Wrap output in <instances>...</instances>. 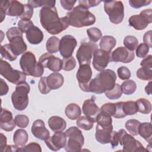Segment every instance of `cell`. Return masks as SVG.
<instances>
[{
  "instance_id": "cell-61",
  "label": "cell",
  "mask_w": 152,
  "mask_h": 152,
  "mask_svg": "<svg viewBox=\"0 0 152 152\" xmlns=\"http://www.w3.org/2000/svg\"><path fill=\"white\" fill-rule=\"evenodd\" d=\"M20 147L15 145H7L6 147V148H5L4 151H6V152H17L18 151Z\"/></svg>"
},
{
  "instance_id": "cell-9",
  "label": "cell",
  "mask_w": 152,
  "mask_h": 152,
  "mask_svg": "<svg viewBox=\"0 0 152 152\" xmlns=\"http://www.w3.org/2000/svg\"><path fill=\"white\" fill-rule=\"evenodd\" d=\"M0 73L9 82L18 84L21 82L26 81V76L23 72L14 69L7 61L1 58L0 59Z\"/></svg>"
},
{
  "instance_id": "cell-8",
  "label": "cell",
  "mask_w": 152,
  "mask_h": 152,
  "mask_svg": "<svg viewBox=\"0 0 152 152\" xmlns=\"http://www.w3.org/2000/svg\"><path fill=\"white\" fill-rule=\"evenodd\" d=\"M104 10L112 23H121L124 18V7L121 1H104Z\"/></svg>"
},
{
  "instance_id": "cell-53",
  "label": "cell",
  "mask_w": 152,
  "mask_h": 152,
  "mask_svg": "<svg viewBox=\"0 0 152 152\" xmlns=\"http://www.w3.org/2000/svg\"><path fill=\"white\" fill-rule=\"evenodd\" d=\"M151 2V0H130L129 4L134 8H139L144 6L148 5Z\"/></svg>"
},
{
  "instance_id": "cell-38",
  "label": "cell",
  "mask_w": 152,
  "mask_h": 152,
  "mask_svg": "<svg viewBox=\"0 0 152 152\" xmlns=\"http://www.w3.org/2000/svg\"><path fill=\"white\" fill-rule=\"evenodd\" d=\"M94 122L86 116H80L77 120V126L86 131L90 130L93 126Z\"/></svg>"
},
{
  "instance_id": "cell-54",
  "label": "cell",
  "mask_w": 152,
  "mask_h": 152,
  "mask_svg": "<svg viewBox=\"0 0 152 152\" xmlns=\"http://www.w3.org/2000/svg\"><path fill=\"white\" fill-rule=\"evenodd\" d=\"M101 2L100 1H92V0H81L79 1V5H83L87 8H91L93 7L97 6Z\"/></svg>"
},
{
  "instance_id": "cell-6",
  "label": "cell",
  "mask_w": 152,
  "mask_h": 152,
  "mask_svg": "<svg viewBox=\"0 0 152 152\" xmlns=\"http://www.w3.org/2000/svg\"><path fill=\"white\" fill-rule=\"evenodd\" d=\"M66 142L65 146L68 152L80 151L84 143V138L81 130L76 126H71L65 132Z\"/></svg>"
},
{
  "instance_id": "cell-3",
  "label": "cell",
  "mask_w": 152,
  "mask_h": 152,
  "mask_svg": "<svg viewBox=\"0 0 152 152\" xmlns=\"http://www.w3.org/2000/svg\"><path fill=\"white\" fill-rule=\"evenodd\" d=\"M66 17L69 25L78 28L89 26L96 22L95 16L88 8L81 5L68 12Z\"/></svg>"
},
{
  "instance_id": "cell-4",
  "label": "cell",
  "mask_w": 152,
  "mask_h": 152,
  "mask_svg": "<svg viewBox=\"0 0 152 152\" xmlns=\"http://www.w3.org/2000/svg\"><path fill=\"white\" fill-rule=\"evenodd\" d=\"M20 65L26 75L40 77L44 72V67L39 62L36 61L35 55L30 51L23 54L20 60Z\"/></svg>"
},
{
  "instance_id": "cell-18",
  "label": "cell",
  "mask_w": 152,
  "mask_h": 152,
  "mask_svg": "<svg viewBox=\"0 0 152 152\" xmlns=\"http://www.w3.org/2000/svg\"><path fill=\"white\" fill-rule=\"evenodd\" d=\"M45 141L49 149L52 151H58L61 148H64L66 145V134L62 131L55 132L52 136L49 137Z\"/></svg>"
},
{
  "instance_id": "cell-51",
  "label": "cell",
  "mask_w": 152,
  "mask_h": 152,
  "mask_svg": "<svg viewBox=\"0 0 152 152\" xmlns=\"http://www.w3.org/2000/svg\"><path fill=\"white\" fill-rule=\"evenodd\" d=\"M33 23L30 20H21L18 22V27L21 30L23 33H26L31 27H33Z\"/></svg>"
},
{
  "instance_id": "cell-34",
  "label": "cell",
  "mask_w": 152,
  "mask_h": 152,
  "mask_svg": "<svg viewBox=\"0 0 152 152\" xmlns=\"http://www.w3.org/2000/svg\"><path fill=\"white\" fill-rule=\"evenodd\" d=\"M1 55L2 58L8 59L10 61H14L17 58V56L14 53L10 43L1 45Z\"/></svg>"
},
{
  "instance_id": "cell-16",
  "label": "cell",
  "mask_w": 152,
  "mask_h": 152,
  "mask_svg": "<svg viewBox=\"0 0 152 152\" xmlns=\"http://www.w3.org/2000/svg\"><path fill=\"white\" fill-rule=\"evenodd\" d=\"M39 62L44 68H48L52 71L58 72L62 69V60L50 53H46L41 55Z\"/></svg>"
},
{
  "instance_id": "cell-14",
  "label": "cell",
  "mask_w": 152,
  "mask_h": 152,
  "mask_svg": "<svg viewBox=\"0 0 152 152\" xmlns=\"http://www.w3.org/2000/svg\"><path fill=\"white\" fill-rule=\"evenodd\" d=\"M77 45L76 39L71 35L64 36L59 42V50L64 58L72 56L74 50Z\"/></svg>"
},
{
  "instance_id": "cell-50",
  "label": "cell",
  "mask_w": 152,
  "mask_h": 152,
  "mask_svg": "<svg viewBox=\"0 0 152 152\" xmlns=\"http://www.w3.org/2000/svg\"><path fill=\"white\" fill-rule=\"evenodd\" d=\"M117 73L119 78L122 80H129L131 75L129 69L124 66L119 67L117 70Z\"/></svg>"
},
{
  "instance_id": "cell-56",
  "label": "cell",
  "mask_w": 152,
  "mask_h": 152,
  "mask_svg": "<svg viewBox=\"0 0 152 152\" xmlns=\"http://www.w3.org/2000/svg\"><path fill=\"white\" fill-rule=\"evenodd\" d=\"M77 1L74 0H61V6L66 10H72Z\"/></svg>"
},
{
  "instance_id": "cell-17",
  "label": "cell",
  "mask_w": 152,
  "mask_h": 152,
  "mask_svg": "<svg viewBox=\"0 0 152 152\" xmlns=\"http://www.w3.org/2000/svg\"><path fill=\"white\" fill-rule=\"evenodd\" d=\"M110 61V52L97 49L93 53V65L94 68L98 71L104 70Z\"/></svg>"
},
{
  "instance_id": "cell-52",
  "label": "cell",
  "mask_w": 152,
  "mask_h": 152,
  "mask_svg": "<svg viewBox=\"0 0 152 152\" xmlns=\"http://www.w3.org/2000/svg\"><path fill=\"white\" fill-rule=\"evenodd\" d=\"M33 14V8L29 4H24V10L23 14L20 17L21 20H30Z\"/></svg>"
},
{
  "instance_id": "cell-37",
  "label": "cell",
  "mask_w": 152,
  "mask_h": 152,
  "mask_svg": "<svg viewBox=\"0 0 152 152\" xmlns=\"http://www.w3.org/2000/svg\"><path fill=\"white\" fill-rule=\"evenodd\" d=\"M121 87L122 93L125 94L130 95L135 91L137 89V84L134 81L132 80H127L122 83Z\"/></svg>"
},
{
  "instance_id": "cell-5",
  "label": "cell",
  "mask_w": 152,
  "mask_h": 152,
  "mask_svg": "<svg viewBox=\"0 0 152 152\" xmlns=\"http://www.w3.org/2000/svg\"><path fill=\"white\" fill-rule=\"evenodd\" d=\"M30 90V86L26 81L17 84L15 90L11 95L12 103L16 110L21 111L27 107L28 104V94Z\"/></svg>"
},
{
  "instance_id": "cell-12",
  "label": "cell",
  "mask_w": 152,
  "mask_h": 152,
  "mask_svg": "<svg viewBox=\"0 0 152 152\" xmlns=\"http://www.w3.org/2000/svg\"><path fill=\"white\" fill-rule=\"evenodd\" d=\"M97 45L91 42H82L76 53L79 65H90L94 52L98 49Z\"/></svg>"
},
{
  "instance_id": "cell-58",
  "label": "cell",
  "mask_w": 152,
  "mask_h": 152,
  "mask_svg": "<svg viewBox=\"0 0 152 152\" xmlns=\"http://www.w3.org/2000/svg\"><path fill=\"white\" fill-rule=\"evenodd\" d=\"M8 86L5 81L1 78L0 79V95L1 96L6 95L8 92Z\"/></svg>"
},
{
  "instance_id": "cell-30",
  "label": "cell",
  "mask_w": 152,
  "mask_h": 152,
  "mask_svg": "<svg viewBox=\"0 0 152 152\" xmlns=\"http://www.w3.org/2000/svg\"><path fill=\"white\" fill-rule=\"evenodd\" d=\"M28 141V134L23 129H17L13 135V141L15 145L23 147Z\"/></svg>"
},
{
  "instance_id": "cell-40",
  "label": "cell",
  "mask_w": 152,
  "mask_h": 152,
  "mask_svg": "<svg viewBox=\"0 0 152 152\" xmlns=\"http://www.w3.org/2000/svg\"><path fill=\"white\" fill-rule=\"evenodd\" d=\"M104 93L106 96L110 100H115L120 98L122 94L121 85L116 83L112 89L105 91Z\"/></svg>"
},
{
  "instance_id": "cell-21",
  "label": "cell",
  "mask_w": 152,
  "mask_h": 152,
  "mask_svg": "<svg viewBox=\"0 0 152 152\" xmlns=\"http://www.w3.org/2000/svg\"><path fill=\"white\" fill-rule=\"evenodd\" d=\"M16 124L12 113L6 109L1 108L0 114V127L5 131H11L15 127Z\"/></svg>"
},
{
  "instance_id": "cell-49",
  "label": "cell",
  "mask_w": 152,
  "mask_h": 152,
  "mask_svg": "<svg viewBox=\"0 0 152 152\" xmlns=\"http://www.w3.org/2000/svg\"><path fill=\"white\" fill-rule=\"evenodd\" d=\"M100 111L104 112L111 116H113L116 111V105L113 103H107L102 105L100 109Z\"/></svg>"
},
{
  "instance_id": "cell-23",
  "label": "cell",
  "mask_w": 152,
  "mask_h": 152,
  "mask_svg": "<svg viewBox=\"0 0 152 152\" xmlns=\"http://www.w3.org/2000/svg\"><path fill=\"white\" fill-rule=\"evenodd\" d=\"M26 37L30 44L37 45L42 42L44 35L38 27L33 26L26 33Z\"/></svg>"
},
{
  "instance_id": "cell-19",
  "label": "cell",
  "mask_w": 152,
  "mask_h": 152,
  "mask_svg": "<svg viewBox=\"0 0 152 152\" xmlns=\"http://www.w3.org/2000/svg\"><path fill=\"white\" fill-rule=\"evenodd\" d=\"M134 52L126 48L120 46L115 49L111 53V61L115 62L129 63L134 59Z\"/></svg>"
},
{
  "instance_id": "cell-60",
  "label": "cell",
  "mask_w": 152,
  "mask_h": 152,
  "mask_svg": "<svg viewBox=\"0 0 152 152\" xmlns=\"http://www.w3.org/2000/svg\"><path fill=\"white\" fill-rule=\"evenodd\" d=\"M1 150L4 151L7 145V137L2 133H1Z\"/></svg>"
},
{
  "instance_id": "cell-43",
  "label": "cell",
  "mask_w": 152,
  "mask_h": 152,
  "mask_svg": "<svg viewBox=\"0 0 152 152\" xmlns=\"http://www.w3.org/2000/svg\"><path fill=\"white\" fill-rule=\"evenodd\" d=\"M56 1H28V4L31 6L33 8H37V7H55Z\"/></svg>"
},
{
  "instance_id": "cell-35",
  "label": "cell",
  "mask_w": 152,
  "mask_h": 152,
  "mask_svg": "<svg viewBox=\"0 0 152 152\" xmlns=\"http://www.w3.org/2000/svg\"><path fill=\"white\" fill-rule=\"evenodd\" d=\"M122 108L125 116L133 115L138 112L137 104L134 101L123 102Z\"/></svg>"
},
{
  "instance_id": "cell-41",
  "label": "cell",
  "mask_w": 152,
  "mask_h": 152,
  "mask_svg": "<svg viewBox=\"0 0 152 152\" xmlns=\"http://www.w3.org/2000/svg\"><path fill=\"white\" fill-rule=\"evenodd\" d=\"M124 45L125 48L127 49L134 51L138 46V40L136 37L134 36H126L124 40Z\"/></svg>"
},
{
  "instance_id": "cell-13",
  "label": "cell",
  "mask_w": 152,
  "mask_h": 152,
  "mask_svg": "<svg viewBox=\"0 0 152 152\" xmlns=\"http://www.w3.org/2000/svg\"><path fill=\"white\" fill-rule=\"evenodd\" d=\"M129 24L137 30L145 29L149 23L152 22V10L151 8L142 10L139 15H134L129 17Z\"/></svg>"
},
{
  "instance_id": "cell-27",
  "label": "cell",
  "mask_w": 152,
  "mask_h": 152,
  "mask_svg": "<svg viewBox=\"0 0 152 152\" xmlns=\"http://www.w3.org/2000/svg\"><path fill=\"white\" fill-rule=\"evenodd\" d=\"M138 134L149 144H151L152 127L150 122L140 123L138 128Z\"/></svg>"
},
{
  "instance_id": "cell-31",
  "label": "cell",
  "mask_w": 152,
  "mask_h": 152,
  "mask_svg": "<svg viewBox=\"0 0 152 152\" xmlns=\"http://www.w3.org/2000/svg\"><path fill=\"white\" fill-rule=\"evenodd\" d=\"M96 122L102 128H113L111 116L104 112H100L97 116Z\"/></svg>"
},
{
  "instance_id": "cell-55",
  "label": "cell",
  "mask_w": 152,
  "mask_h": 152,
  "mask_svg": "<svg viewBox=\"0 0 152 152\" xmlns=\"http://www.w3.org/2000/svg\"><path fill=\"white\" fill-rule=\"evenodd\" d=\"M122 102H119L115 103L116 111H115V115H113V117L115 118H123L126 116L122 110Z\"/></svg>"
},
{
  "instance_id": "cell-29",
  "label": "cell",
  "mask_w": 152,
  "mask_h": 152,
  "mask_svg": "<svg viewBox=\"0 0 152 152\" xmlns=\"http://www.w3.org/2000/svg\"><path fill=\"white\" fill-rule=\"evenodd\" d=\"M116 41L114 37L112 36H104L101 38L99 43L100 49L107 52H110L116 46Z\"/></svg>"
},
{
  "instance_id": "cell-46",
  "label": "cell",
  "mask_w": 152,
  "mask_h": 152,
  "mask_svg": "<svg viewBox=\"0 0 152 152\" xmlns=\"http://www.w3.org/2000/svg\"><path fill=\"white\" fill-rule=\"evenodd\" d=\"M14 120L16 125L21 128H26L29 123L28 118L24 115H18L15 116Z\"/></svg>"
},
{
  "instance_id": "cell-20",
  "label": "cell",
  "mask_w": 152,
  "mask_h": 152,
  "mask_svg": "<svg viewBox=\"0 0 152 152\" xmlns=\"http://www.w3.org/2000/svg\"><path fill=\"white\" fill-rule=\"evenodd\" d=\"M94 97L86 100L83 104V112L86 116L94 122H96L97 115L100 112V108L94 102Z\"/></svg>"
},
{
  "instance_id": "cell-62",
  "label": "cell",
  "mask_w": 152,
  "mask_h": 152,
  "mask_svg": "<svg viewBox=\"0 0 152 152\" xmlns=\"http://www.w3.org/2000/svg\"><path fill=\"white\" fill-rule=\"evenodd\" d=\"M145 91L148 95L151 94V81H150L145 87Z\"/></svg>"
},
{
  "instance_id": "cell-15",
  "label": "cell",
  "mask_w": 152,
  "mask_h": 152,
  "mask_svg": "<svg viewBox=\"0 0 152 152\" xmlns=\"http://www.w3.org/2000/svg\"><path fill=\"white\" fill-rule=\"evenodd\" d=\"M92 76V71L90 65H82L77 71L76 77L81 90L88 92V86Z\"/></svg>"
},
{
  "instance_id": "cell-10",
  "label": "cell",
  "mask_w": 152,
  "mask_h": 152,
  "mask_svg": "<svg viewBox=\"0 0 152 152\" xmlns=\"http://www.w3.org/2000/svg\"><path fill=\"white\" fill-rule=\"evenodd\" d=\"M119 133V143L123 147V151L126 152L146 151L143 145L139 141L135 139L132 135L128 134L125 129H120Z\"/></svg>"
},
{
  "instance_id": "cell-57",
  "label": "cell",
  "mask_w": 152,
  "mask_h": 152,
  "mask_svg": "<svg viewBox=\"0 0 152 152\" xmlns=\"http://www.w3.org/2000/svg\"><path fill=\"white\" fill-rule=\"evenodd\" d=\"M119 131L116 132L115 131H112L110 143L112 145V148H115L119 144Z\"/></svg>"
},
{
  "instance_id": "cell-59",
  "label": "cell",
  "mask_w": 152,
  "mask_h": 152,
  "mask_svg": "<svg viewBox=\"0 0 152 152\" xmlns=\"http://www.w3.org/2000/svg\"><path fill=\"white\" fill-rule=\"evenodd\" d=\"M151 30H149L147 31L143 36V41L144 43L147 45L150 48L152 47V42H151Z\"/></svg>"
},
{
  "instance_id": "cell-48",
  "label": "cell",
  "mask_w": 152,
  "mask_h": 152,
  "mask_svg": "<svg viewBox=\"0 0 152 152\" xmlns=\"http://www.w3.org/2000/svg\"><path fill=\"white\" fill-rule=\"evenodd\" d=\"M149 47L145 43L140 44L136 48V55L140 58H144L148 53Z\"/></svg>"
},
{
  "instance_id": "cell-22",
  "label": "cell",
  "mask_w": 152,
  "mask_h": 152,
  "mask_svg": "<svg viewBox=\"0 0 152 152\" xmlns=\"http://www.w3.org/2000/svg\"><path fill=\"white\" fill-rule=\"evenodd\" d=\"M31 133L37 138L45 141L50 137L49 131L45 127V122L41 119L36 120L31 126Z\"/></svg>"
},
{
  "instance_id": "cell-42",
  "label": "cell",
  "mask_w": 152,
  "mask_h": 152,
  "mask_svg": "<svg viewBox=\"0 0 152 152\" xmlns=\"http://www.w3.org/2000/svg\"><path fill=\"white\" fill-rule=\"evenodd\" d=\"M87 33L90 42L96 43L101 39L102 36V31L97 27H91L87 30Z\"/></svg>"
},
{
  "instance_id": "cell-11",
  "label": "cell",
  "mask_w": 152,
  "mask_h": 152,
  "mask_svg": "<svg viewBox=\"0 0 152 152\" xmlns=\"http://www.w3.org/2000/svg\"><path fill=\"white\" fill-rule=\"evenodd\" d=\"M24 10V4L18 1H4L0 3L1 22H2L6 14L11 17H21Z\"/></svg>"
},
{
  "instance_id": "cell-36",
  "label": "cell",
  "mask_w": 152,
  "mask_h": 152,
  "mask_svg": "<svg viewBox=\"0 0 152 152\" xmlns=\"http://www.w3.org/2000/svg\"><path fill=\"white\" fill-rule=\"evenodd\" d=\"M60 40L55 37H50L46 42V48L47 51L50 53H56L59 50Z\"/></svg>"
},
{
  "instance_id": "cell-1",
  "label": "cell",
  "mask_w": 152,
  "mask_h": 152,
  "mask_svg": "<svg viewBox=\"0 0 152 152\" xmlns=\"http://www.w3.org/2000/svg\"><path fill=\"white\" fill-rule=\"evenodd\" d=\"M41 26L50 34H58L69 26L66 17L59 18L55 7H42L40 11Z\"/></svg>"
},
{
  "instance_id": "cell-39",
  "label": "cell",
  "mask_w": 152,
  "mask_h": 152,
  "mask_svg": "<svg viewBox=\"0 0 152 152\" xmlns=\"http://www.w3.org/2000/svg\"><path fill=\"white\" fill-rule=\"evenodd\" d=\"M140 122L136 119H129L125 123V128L133 136H136L138 134V128Z\"/></svg>"
},
{
  "instance_id": "cell-2",
  "label": "cell",
  "mask_w": 152,
  "mask_h": 152,
  "mask_svg": "<svg viewBox=\"0 0 152 152\" xmlns=\"http://www.w3.org/2000/svg\"><path fill=\"white\" fill-rule=\"evenodd\" d=\"M116 75L109 69H104L91 80L88 86V92L102 94L112 89L115 86Z\"/></svg>"
},
{
  "instance_id": "cell-7",
  "label": "cell",
  "mask_w": 152,
  "mask_h": 152,
  "mask_svg": "<svg viewBox=\"0 0 152 152\" xmlns=\"http://www.w3.org/2000/svg\"><path fill=\"white\" fill-rule=\"evenodd\" d=\"M6 35L12 50L17 56L25 53L27 46L23 40V32L18 27H11L7 30Z\"/></svg>"
},
{
  "instance_id": "cell-45",
  "label": "cell",
  "mask_w": 152,
  "mask_h": 152,
  "mask_svg": "<svg viewBox=\"0 0 152 152\" xmlns=\"http://www.w3.org/2000/svg\"><path fill=\"white\" fill-rule=\"evenodd\" d=\"M18 151L26 152V151H38L41 152L42 149L40 145L36 142H31L28 144L19 148Z\"/></svg>"
},
{
  "instance_id": "cell-25",
  "label": "cell",
  "mask_w": 152,
  "mask_h": 152,
  "mask_svg": "<svg viewBox=\"0 0 152 152\" xmlns=\"http://www.w3.org/2000/svg\"><path fill=\"white\" fill-rule=\"evenodd\" d=\"M64 82V78L63 75L58 72H54L47 77V83L51 90L60 88L63 85Z\"/></svg>"
},
{
  "instance_id": "cell-33",
  "label": "cell",
  "mask_w": 152,
  "mask_h": 152,
  "mask_svg": "<svg viewBox=\"0 0 152 152\" xmlns=\"http://www.w3.org/2000/svg\"><path fill=\"white\" fill-rule=\"evenodd\" d=\"M138 112L142 114H148L151 110V104L149 100L145 98H140L135 101Z\"/></svg>"
},
{
  "instance_id": "cell-32",
  "label": "cell",
  "mask_w": 152,
  "mask_h": 152,
  "mask_svg": "<svg viewBox=\"0 0 152 152\" xmlns=\"http://www.w3.org/2000/svg\"><path fill=\"white\" fill-rule=\"evenodd\" d=\"M136 72L137 78L144 81H151L152 80V66H141Z\"/></svg>"
},
{
  "instance_id": "cell-28",
  "label": "cell",
  "mask_w": 152,
  "mask_h": 152,
  "mask_svg": "<svg viewBox=\"0 0 152 152\" xmlns=\"http://www.w3.org/2000/svg\"><path fill=\"white\" fill-rule=\"evenodd\" d=\"M65 114L69 119L75 120L81 116V110L77 104L72 103L68 104L65 107Z\"/></svg>"
},
{
  "instance_id": "cell-26",
  "label": "cell",
  "mask_w": 152,
  "mask_h": 152,
  "mask_svg": "<svg viewBox=\"0 0 152 152\" xmlns=\"http://www.w3.org/2000/svg\"><path fill=\"white\" fill-rule=\"evenodd\" d=\"M48 125L52 131L58 132L65 130L66 123L62 118L58 116H52L48 119Z\"/></svg>"
},
{
  "instance_id": "cell-47",
  "label": "cell",
  "mask_w": 152,
  "mask_h": 152,
  "mask_svg": "<svg viewBox=\"0 0 152 152\" xmlns=\"http://www.w3.org/2000/svg\"><path fill=\"white\" fill-rule=\"evenodd\" d=\"M38 88L42 94H46L50 92L51 89L49 88L47 83V77H41L38 84Z\"/></svg>"
},
{
  "instance_id": "cell-24",
  "label": "cell",
  "mask_w": 152,
  "mask_h": 152,
  "mask_svg": "<svg viewBox=\"0 0 152 152\" xmlns=\"http://www.w3.org/2000/svg\"><path fill=\"white\" fill-rule=\"evenodd\" d=\"M113 128H102L97 124L95 137L96 140L102 144L110 143Z\"/></svg>"
},
{
  "instance_id": "cell-44",
  "label": "cell",
  "mask_w": 152,
  "mask_h": 152,
  "mask_svg": "<svg viewBox=\"0 0 152 152\" xmlns=\"http://www.w3.org/2000/svg\"><path fill=\"white\" fill-rule=\"evenodd\" d=\"M62 63V69L66 71L72 70L76 66L75 59L72 56L67 58H64Z\"/></svg>"
}]
</instances>
